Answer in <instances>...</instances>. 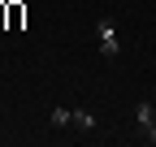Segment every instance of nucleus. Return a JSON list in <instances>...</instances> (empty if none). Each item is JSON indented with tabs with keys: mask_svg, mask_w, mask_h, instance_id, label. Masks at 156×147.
Segmentation results:
<instances>
[{
	"mask_svg": "<svg viewBox=\"0 0 156 147\" xmlns=\"http://www.w3.org/2000/svg\"><path fill=\"white\" fill-rule=\"evenodd\" d=\"M95 39H100V52L113 61L117 52H122V43H117V26H113V17H100L95 22Z\"/></svg>",
	"mask_w": 156,
	"mask_h": 147,
	"instance_id": "obj_1",
	"label": "nucleus"
},
{
	"mask_svg": "<svg viewBox=\"0 0 156 147\" xmlns=\"http://www.w3.org/2000/svg\"><path fill=\"white\" fill-rule=\"evenodd\" d=\"M74 125L78 130H95V117L87 113V108H74Z\"/></svg>",
	"mask_w": 156,
	"mask_h": 147,
	"instance_id": "obj_3",
	"label": "nucleus"
},
{
	"mask_svg": "<svg viewBox=\"0 0 156 147\" xmlns=\"http://www.w3.org/2000/svg\"><path fill=\"white\" fill-rule=\"evenodd\" d=\"M134 121H139V134L147 143H156V104H139L134 108Z\"/></svg>",
	"mask_w": 156,
	"mask_h": 147,
	"instance_id": "obj_2",
	"label": "nucleus"
},
{
	"mask_svg": "<svg viewBox=\"0 0 156 147\" xmlns=\"http://www.w3.org/2000/svg\"><path fill=\"white\" fill-rule=\"evenodd\" d=\"M52 125H74V108H52Z\"/></svg>",
	"mask_w": 156,
	"mask_h": 147,
	"instance_id": "obj_4",
	"label": "nucleus"
}]
</instances>
